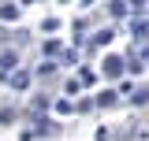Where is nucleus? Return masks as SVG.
<instances>
[{
  "label": "nucleus",
  "mask_w": 149,
  "mask_h": 141,
  "mask_svg": "<svg viewBox=\"0 0 149 141\" xmlns=\"http://www.w3.org/2000/svg\"><path fill=\"white\" fill-rule=\"evenodd\" d=\"M123 63H127L123 56H104V74H108V78H119V74H123Z\"/></svg>",
  "instance_id": "1"
},
{
  "label": "nucleus",
  "mask_w": 149,
  "mask_h": 141,
  "mask_svg": "<svg viewBox=\"0 0 149 141\" xmlns=\"http://www.w3.org/2000/svg\"><path fill=\"white\" fill-rule=\"evenodd\" d=\"M116 100H119V93H116V89H101V93L93 97V104H97V108H112Z\"/></svg>",
  "instance_id": "2"
},
{
  "label": "nucleus",
  "mask_w": 149,
  "mask_h": 141,
  "mask_svg": "<svg viewBox=\"0 0 149 141\" xmlns=\"http://www.w3.org/2000/svg\"><path fill=\"white\" fill-rule=\"evenodd\" d=\"M8 82H11V89H19V93H26V89H30V74H26V70H15V74H11Z\"/></svg>",
  "instance_id": "3"
},
{
  "label": "nucleus",
  "mask_w": 149,
  "mask_h": 141,
  "mask_svg": "<svg viewBox=\"0 0 149 141\" xmlns=\"http://www.w3.org/2000/svg\"><path fill=\"white\" fill-rule=\"evenodd\" d=\"M130 34H134V41H142V37L149 41V19H134L130 22Z\"/></svg>",
  "instance_id": "4"
},
{
  "label": "nucleus",
  "mask_w": 149,
  "mask_h": 141,
  "mask_svg": "<svg viewBox=\"0 0 149 141\" xmlns=\"http://www.w3.org/2000/svg\"><path fill=\"white\" fill-rule=\"evenodd\" d=\"M112 37H116V30H112V26H104L101 34H93V41H90V45H93V48H101V45H108Z\"/></svg>",
  "instance_id": "5"
},
{
  "label": "nucleus",
  "mask_w": 149,
  "mask_h": 141,
  "mask_svg": "<svg viewBox=\"0 0 149 141\" xmlns=\"http://www.w3.org/2000/svg\"><path fill=\"white\" fill-rule=\"evenodd\" d=\"M0 19L4 22H15L19 19V4H0Z\"/></svg>",
  "instance_id": "6"
},
{
  "label": "nucleus",
  "mask_w": 149,
  "mask_h": 141,
  "mask_svg": "<svg viewBox=\"0 0 149 141\" xmlns=\"http://www.w3.org/2000/svg\"><path fill=\"white\" fill-rule=\"evenodd\" d=\"M37 134H41V138H45V134L52 138V134H60V126H56V123H49V119H37Z\"/></svg>",
  "instance_id": "7"
},
{
  "label": "nucleus",
  "mask_w": 149,
  "mask_h": 141,
  "mask_svg": "<svg viewBox=\"0 0 149 141\" xmlns=\"http://www.w3.org/2000/svg\"><path fill=\"white\" fill-rule=\"evenodd\" d=\"M130 100H134V104H149V86H138L130 93Z\"/></svg>",
  "instance_id": "8"
},
{
  "label": "nucleus",
  "mask_w": 149,
  "mask_h": 141,
  "mask_svg": "<svg viewBox=\"0 0 149 141\" xmlns=\"http://www.w3.org/2000/svg\"><path fill=\"white\" fill-rule=\"evenodd\" d=\"M15 63H19V56H15V52H4V56H0V74H4V70H11Z\"/></svg>",
  "instance_id": "9"
},
{
  "label": "nucleus",
  "mask_w": 149,
  "mask_h": 141,
  "mask_svg": "<svg viewBox=\"0 0 149 141\" xmlns=\"http://www.w3.org/2000/svg\"><path fill=\"white\" fill-rule=\"evenodd\" d=\"M49 74H56V63H52V59L37 63V78H49Z\"/></svg>",
  "instance_id": "10"
},
{
  "label": "nucleus",
  "mask_w": 149,
  "mask_h": 141,
  "mask_svg": "<svg viewBox=\"0 0 149 141\" xmlns=\"http://www.w3.org/2000/svg\"><path fill=\"white\" fill-rule=\"evenodd\" d=\"M130 11H134V8H130L127 0H116V4H112V15H130Z\"/></svg>",
  "instance_id": "11"
},
{
  "label": "nucleus",
  "mask_w": 149,
  "mask_h": 141,
  "mask_svg": "<svg viewBox=\"0 0 149 141\" xmlns=\"http://www.w3.org/2000/svg\"><path fill=\"white\" fill-rule=\"evenodd\" d=\"M93 82H97L93 70H78V86H93Z\"/></svg>",
  "instance_id": "12"
},
{
  "label": "nucleus",
  "mask_w": 149,
  "mask_h": 141,
  "mask_svg": "<svg viewBox=\"0 0 149 141\" xmlns=\"http://www.w3.org/2000/svg\"><path fill=\"white\" fill-rule=\"evenodd\" d=\"M56 111H60V115H67V111H74V104H71V97H63V100H56Z\"/></svg>",
  "instance_id": "13"
},
{
  "label": "nucleus",
  "mask_w": 149,
  "mask_h": 141,
  "mask_svg": "<svg viewBox=\"0 0 149 141\" xmlns=\"http://www.w3.org/2000/svg\"><path fill=\"white\" fill-rule=\"evenodd\" d=\"M60 52H63V48H60L56 41H45V56H60Z\"/></svg>",
  "instance_id": "14"
},
{
  "label": "nucleus",
  "mask_w": 149,
  "mask_h": 141,
  "mask_svg": "<svg viewBox=\"0 0 149 141\" xmlns=\"http://www.w3.org/2000/svg\"><path fill=\"white\" fill-rule=\"evenodd\" d=\"M60 59H63V63H74V59H78V52H74V48H63V52H60Z\"/></svg>",
  "instance_id": "15"
}]
</instances>
